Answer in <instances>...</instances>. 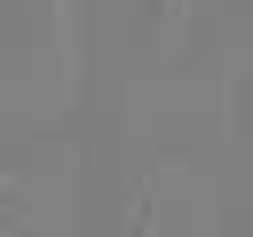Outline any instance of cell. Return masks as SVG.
Returning <instances> with one entry per match:
<instances>
[{
    "label": "cell",
    "instance_id": "1",
    "mask_svg": "<svg viewBox=\"0 0 253 237\" xmlns=\"http://www.w3.org/2000/svg\"><path fill=\"white\" fill-rule=\"evenodd\" d=\"M0 221H8V205H0Z\"/></svg>",
    "mask_w": 253,
    "mask_h": 237
}]
</instances>
